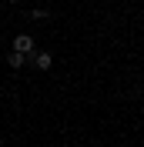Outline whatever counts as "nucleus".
I'll list each match as a JSON object with an SVG mask.
<instances>
[{
  "label": "nucleus",
  "instance_id": "2",
  "mask_svg": "<svg viewBox=\"0 0 144 147\" xmlns=\"http://www.w3.org/2000/svg\"><path fill=\"white\" fill-rule=\"evenodd\" d=\"M34 67L37 70H50V67H54V54H50V50H37L34 54Z\"/></svg>",
  "mask_w": 144,
  "mask_h": 147
},
{
  "label": "nucleus",
  "instance_id": "4",
  "mask_svg": "<svg viewBox=\"0 0 144 147\" xmlns=\"http://www.w3.org/2000/svg\"><path fill=\"white\" fill-rule=\"evenodd\" d=\"M50 13H54V10H44V7H34V10H27V17H30V20H47Z\"/></svg>",
  "mask_w": 144,
  "mask_h": 147
},
{
  "label": "nucleus",
  "instance_id": "3",
  "mask_svg": "<svg viewBox=\"0 0 144 147\" xmlns=\"http://www.w3.org/2000/svg\"><path fill=\"white\" fill-rule=\"evenodd\" d=\"M7 64L14 67V70H20V67L27 64V57H24V54H14V50H10V57H7Z\"/></svg>",
  "mask_w": 144,
  "mask_h": 147
},
{
  "label": "nucleus",
  "instance_id": "1",
  "mask_svg": "<svg viewBox=\"0 0 144 147\" xmlns=\"http://www.w3.org/2000/svg\"><path fill=\"white\" fill-rule=\"evenodd\" d=\"M34 50H37V44H34V37H30V34H17V37H14V54H24V57L30 60Z\"/></svg>",
  "mask_w": 144,
  "mask_h": 147
},
{
  "label": "nucleus",
  "instance_id": "5",
  "mask_svg": "<svg viewBox=\"0 0 144 147\" xmlns=\"http://www.w3.org/2000/svg\"><path fill=\"white\" fill-rule=\"evenodd\" d=\"M7 3H14V0H7Z\"/></svg>",
  "mask_w": 144,
  "mask_h": 147
}]
</instances>
